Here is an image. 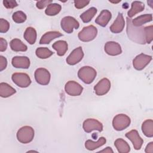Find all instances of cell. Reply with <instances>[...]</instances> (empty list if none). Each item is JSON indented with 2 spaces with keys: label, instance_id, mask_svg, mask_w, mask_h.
I'll return each mask as SVG.
<instances>
[{
  "label": "cell",
  "instance_id": "31",
  "mask_svg": "<svg viewBox=\"0 0 153 153\" xmlns=\"http://www.w3.org/2000/svg\"><path fill=\"white\" fill-rule=\"evenodd\" d=\"M35 53L36 56L40 59H47L53 54V52L46 47L38 48L35 51Z\"/></svg>",
  "mask_w": 153,
  "mask_h": 153
},
{
  "label": "cell",
  "instance_id": "33",
  "mask_svg": "<svg viewBox=\"0 0 153 153\" xmlns=\"http://www.w3.org/2000/svg\"><path fill=\"white\" fill-rule=\"evenodd\" d=\"M146 42L150 44L153 40V26L152 25L144 27Z\"/></svg>",
  "mask_w": 153,
  "mask_h": 153
},
{
  "label": "cell",
  "instance_id": "15",
  "mask_svg": "<svg viewBox=\"0 0 153 153\" xmlns=\"http://www.w3.org/2000/svg\"><path fill=\"white\" fill-rule=\"evenodd\" d=\"M105 51L110 56H117L122 53L120 45L115 41H108L105 45Z\"/></svg>",
  "mask_w": 153,
  "mask_h": 153
},
{
  "label": "cell",
  "instance_id": "13",
  "mask_svg": "<svg viewBox=\"0 0 153 153\" xmlns=\"http://www.w3.org/2000/svg\"><path fill=\"white\" fill-rule=\"evenodd\" d=\"M84 57V53L81 47L74 49L66 58V62L68 65H74L79 63Z\"/></svg>",
  "mask_w": 153,
  "mask_h": 153
},
{
  "label": "cell",
  "instance_id": "20",
  "mask_svg": "<svg viewBox=\"0 0 153 153\" xmlns=\"http://www.w3.org/2000/svg\"><path fill=\"white\" fill-rule=\"evenodd\" d=\"M106 140L104 137H100L98 140L94 142L91 140H87L85 142V147L89 151H93L105 144Z\"/></svg>",
  "mask_w": 153,
  "mask_h": 153
},
{
  "label": "cell",
  "instance_id": "6",
  "mask_svg": "<svg viewBox=\"0 0 153 153\" xmlns=\"http://www.w3.org/2000/svg\"><path fill=\"white\" fill-rule=\"evenodd\" d=\"M60 25L62 29L68 33L73 32V29H78L79 27V22L73 17L66 16L63 17L60 22Z\"/></svg>",
  "mask_w": 153,
  "mask_h": 153
},
{
  "label": "cell",
  "instance_id": "29",
  "mask_svg": "<svg viewBox=\"0 0 153 153\" xmlns=\"http://www.w3.org/2000/svg\"><path fill=\"white\" fill-rule=\"evenodd\" d=\"M97 9L94 7H91L85 12L82 13L80 16V18L84 23H88L91 20L93 17L97 13Z\"/></svg>",
  "mask_w": 153,
  "mask_h": 153
},
{
  "label": "cell",
  "instance_id": "35",
  "mask_svg": "<svg viewBox=\"0 0 153 153\" xmlns=\"http://www.w3.org/2000/svg\"><path fill=\"white\" fill-rule=\"evenodd\" d=\"M90 3L89 1H82V0H76L74 1L75 7L77 9H81L85 6H87Z\"/></svg>",
  "mask_w": 153,
  "mask_h": 153
},
{
  "label": "cell",
  "instance_id": "1",
  "mask_svg": "<svg viewBox=\"0 0 153 153\" xmlns=\"http://www.w3.org/2000/svg\"><path fill=\"white\" fill-rule=\"evenodd\" d=\"M126 32L128 38L137 44H145L146 42L144 27L142 26H134L131 23V20L128 17L126 18Z\"/></svg>",
  "mask_w": 153,
  "mask_h": 153
},
{
  "label": "cell",
  "instance_id": "27",
  "mask_svg": "<svg viewBox=\"0 0 153 153\" xmlns=\"http://www.w3.org/2000/svg\"><path fill=\"white\" fill-rule=\"evenodd\" d=\"M25 40L30 44H33L36 39V30L32 27H28L26 28L23 35Z\"/></svg>",
  "mask_w": 153,
  "mask_h": 153
},
{
  "label": "cell",
  "instance_id": "28",
  "mask_svg": "<svg viewBox=\"0 0 153 153\" xmlns=\"http://www.w3.org/2000/svg\"><path fill=\"white\" fill-rule=\"evenodd\" d=\"M142 131L145 136L148 137H153V121L151 119L145 120L142 125Z\"/></svg>",
  "mask_w": 153,
  "mask_h": 153
},
{
  "label": "cell",
  "instance_id": "23",
  "mask_svg": "<svg viewBox=\"0 0 153 153\" xmlns=\"http://www.w3.org/2000/svg\"><path fill=\"white\" fill-rule=\"evenodd\" d=\"M145 8V5L140 1H134L131 3V7L128 11L127 15L129 17H133L136 14L142 11Z\"/></svg>",
  "mask_w": 153,
  "mask_h": 153
},
{
  "label": "cell",
  "instance_id": "18",
  "mask_svg": "<svg viewBox=\"0 0 153 153\" xmlns=\"http://www.w3.org/2000/svg\"><path fill=\"white\" fill-rule=\"evenodd\" d=\"M111 13L107 10H103L100 12V14L96 19L95 22L97 25L102 27H105L107 25V24L111 20Z\"/></svg>",
  "mask_w": 153,
  "mask_h": 153
},
{
  "label": "cell",
  "instance_id": "32",
  "mask_svg": "<svg viewBox=\"0 0 153 153\" xmlns=\"http://www.w3.org/2000/svg\"><path fill=\"white\" fill-rule=\"evenodd\" d=\"M12 18L14 22L17 23H22L26 21L27 17L25 13L22 11H17L13 13Z\"/></svg>",
  "mask_w": 153,
  "mask_h": 153
},
{
  "label": "cell",
  "instance_id": "40",
  "mask_svg": "<svg viewBox=\"0 0 153 153\" xmlns=\"http://www.w3.org/2000/svg\"><path fill=\"white\" fill-rule=\"evenodd\" d=\"M145 151L146 153H153V142H149L146 145Z\"/></svg>",
  "mask_w": 153,
  "mask_h": 153
},
{
  "label": "cell",
  "instance_id": "12",
  "mask_svg": "<svg viewBox=\"0 0 153 153\" xmlns=\"http://www.w3.org/2000/svg\"><path fill=\"white\" fill-rule=\"evenodd\" d=\"M111 88V82L106 78L100 79L98 83L94 86V90L95 93L98 96H103L106 94Z\"/></svg>",
  "mask_w": 153,
  "mask_h": 153
},
{
  "label": "cell",
  "instance_id": "17",
  "mask_svg": "<svg viewBox=\"0 0 153 153\" xmlns=\"http://www.w3.org/2000/svg\"><path fill=\"white\" fill-rule=\"evenodd\" d=\"M125 26V21L121 13H118L113 24L110 26V30L114 33H118L123 31Z\"/></svg>",
  "mask_w": 153,
  "mask_h": 153
},
{
  "label": "cell",
  "instance_id": "14",
  "mask_svg": "<svg viewBox=\"0 0 153 153\" xmlns=\"http://www.w3.org/2000/svg\"><path fill=\"white\" fill-rule=\"evenodd\" d=\"M126 137L132 142L133 147L136 150H139L141 148L143 140L139 136L136 130H132L127 132L126 134Z\"/></svg>",
  "mask_w": 153,
  "mask_h": 153
},
{
  "label": "cell",
  "instance_id": "24",
  "mask_svg": "<svg viewBox=\"0 0 153 153\" xmlns=\"http://www.w3.org/2000/svg\"><path fill=\"white\" fill-rule=\"evenodd\" d=\"M152 14H145L136 17L131 20V23L134 26H141L145 23L152 21Z\"/></svg>",
  "mask_w": 153,
  "mask_h": 153
},
{
  "label": "cell",
  "instance_id": "38",
  "mask_svg": "<svg viewBox=\"0 0 153 153\" xmlns=\"http://www.w3.org/2000/svg\"><path fill=\"white\" fill-rule=\"evenodd\" d=\"M7 65V60L5 57L2 56H0V71L5 69Z\"/></svg>",
  "mask_w": 153,
  "mask_h": 153
},
{
  "label": "cell",
  "instance_id": "2",
  "mask_svg": "<svg viewBox=\"0 0 153 153\" xmlns=\"http://www.w3.org/2000/svg\"><path fill=\"white\" fill-rule=\"evenodd\" d=\"M97 75L96 71L92 67L85 66L80 68L78 72V78L85 84L91 83Z\"/></svg>",
  "mask_w": 153,
  "mask_h": 153
},
{
  "label": "cell",
  "instance_id": "25",
  "mask_svg": "<svg viewBox=\"0 0 153 153\" xmlns=\"http://www.w3.org/2000/svg\"><path fill=\"white\" fill-rule=\"evenodd\" d=\"M114 145L120 153H127L130 151V147L128 143L121 138L116 139Z\"/></svg>",
  "mask_w": 153,
  "mask_h": 153
},
{
  "label": "cell",
  "instance_id": "22",
  "mask_svg": "<svg viewBox=\"0 0 153 153\" xmlns=\"http://www.w3.org/2000/svg\"><path fill=\"white\" fill-rule=\"evenodd\" d=\"M16 92V90L7 83L1 82L0 84V96L2 97H10Z\"/></svg>",
  "mask_w": 153,
  "mask_h": 153
},
{
  "label": "cell",
  "instance_id": "41",
  "mask_svg": "<svg viewBox=\"0 0 153 153\" xmlns=\"http://www.w3.org/2000/svg\"><path fill=\"white\" fill-rule=\"evenodd\" d=\"M99 152H108V153H109V152H113V151H112V149H111V147H106L105 149H103V150H102V151H100Z\"/></svg>",
  "mask_w": 153,
  "mask_h": 153
},
{
  "label": "cell",
  "instance_id": "3",
  "mask_svg": "<svg viewBox=\"0 0 153 153\" xmlns=\"http://www.w3.org/2000/svg\"><path fill=\"white\" fill-rule=\"evenodd\" d=\"M17 140L22 143H28L32 141L34 137V130L30 126L21 127L17 133Z\"/></svg>",
  "mask_w": 153,
  "mask_h": 153
},
{
  "label": "cell",
  "instance_id": "37",
  "mask_svg": "<svg viewBox=\"0 0 153 153\" xmlns=\"http://www.w3.org/2000/svg\"><path fill=\"white\" fill-rule=\"evenodd\" d=\"M52 3V1L51 0H46V1H38L36 4V6L39 9H43L46 6H48L49 4Z\"/></svg>",
  "mask_w": 153,
  "mask_h": 153
},
{
  "label": "cell",
  "instance_id": "10",
  "mask_svg": "<svg viewBox=\"0 0 153 153\" xmlns=\"http://www.w3.org/2000/svg\"><path fill=\"white\" fill-rule=\"evenodd\" d=\"M82 127L86 133H90L93 130L102 131L103 130L102 124L98 120L94 118H88L85 120L83 123Z\"/></svg>",
  "mask_w": 153,
  "mask_h": 153
},
{
  "label": "cell",
  "instance_id": "26",
  "mask_svg": "<svg viewBox=\"0 0 153 153\" xmlns=\"http://www.w3.org/2000/svg\"><path fill=\"white\" fill-rule=\"evenodd\" d=\"M10 48L14 51H26L27 49V46L19 39L14 38L10 42Z\"/></svg>",
  "mask_w": 153,
  "mask_h": 153
},
{
  "label": "cell",
  "instance_id": "39",
  "mask_svg": "<svg viewBox=\"0 0 153 153\" xmlns=\"http://www.w3.org/2000/svg\"><path fill=\"white\" fill-rule=\"evenodd\" d=\"M7 47V41L2 38H0V51L2 52L6 50Z\"/></svg>",
  "mask_w": 153,
  "mask_h": 153
},
{
  "label": "cell",
  "instance_id": "11",
  "mask_svg": "<svg viewBox=\"0 0 153 153\" xmlns=\"http://www.w3.org/2000/svg\"><path fill=\"white\" fill-rule=\"evenodd\" d=\"M66 93L72 96H79L83 90L82 87L74 81H69L65 86Z\"/></svg>",
  "mask_w": 153,
  "mask_h": 153
},
{
  "label": "cell",
  "instance_id": "7",
  "mask_svg": "<svg viewBox=\"0 0 153 153\" xmlns=\"http://www.w3.org/2000/svg\"><path fill=\"white\" fill-rule=\"evenodd\" d=\"M34 76L36 82L41 85H45L50 82L51 75L49 71L45 68H39L36 69Z\"/></svg>",
  "mask_w": 153,
  "mask_h": 153
},
{
  "label": "cell",
  "instance_id": "34",
  "mask_svg": "<svg viewBox=\"0 0 153 153\" xmlns=\"http://www.w3.org/2000/svg\"><path fill=\"white\" fill-rule=\"evenodd\" d=\"M10 28V23L8 22L4 19H0V32L5 33Z\"/></svg>",
  "mask_w": 153,
  "mask_h": 153
},
{
  "label": "cell",
  "instance_id": "36",
  "mask_svg": "<svg viewBox=\"0 0 153 153\" xmlns=\"http://www.w3.org/2000/svg\"><path fill=\"white\" fill-rule=\"evenodd\" d=\"M3 4L4 5V7L8 9H11V8H13L16 7H17L18 5L17 3L16 2V1H7V0H4L3 1Z\"/></svg>",
  "mask_w": 153,
  "mask_h": 153
},
{
  "label": "cell",
  "instance_id": "4",
  "mask_svg": "<svg viewBox=\"0 0 153 153\" xmlns=\"http://www.w3.org/2000/svg\"><path fill=\"white\" fill-rule=\"evenodd\" d=\"M97 29L93 25L84 27L78 33V36L79 40L83 42H89L93 40L97 36Z\"/></svg>",
  "mask_w": 153,
  "mask_h": 153
},
{
  "label": "cell",
  "instance_id": "30",
  "mask_svg": "<svg viewBox=\"0 0 153 153\" xmlns=\"http://www.w3.org/2000/svg\"><path fill=\"white\" fill-rule=\"evenodd\" d=\"M61 8L62 7L59 4L51 3L47 6L46 10H45V13L47 16H56L60 11Z\"/></svg>",
  "mask_w": 153,
  "mask_h": 153
},
{
  "label": "cell",
  "instance_id": "8",
  "mask_svg": "<svg viewBox=\"0 0 153 153\" xmlns=\"http://www.w3.org/2000/svg\"><path fill=\"white\" fill-rule=\"evenodd\" d=\"M11 79L14 83L21 88L27 87L31 83L29 76L25 73H14L12 75Z\"/></svg>",
  "mask_w": 153,
  "mask_h": 153
},
{
  "label": "cell",
  "instance_id": "19",
  "mask_svg": "<svg viewBox=\"0 0 153 153\" xmlns=\"http://www.w3.org/2000/svg\"><path fill=\"white\" fill-rule=\"evenodd\" d=\"M62 33H61L59 31H49L44 33L40 41H39V44H49L53 39L59 38L61 36H62Z\"/></svg>",
  "mask_w": 153,
  "mask_h": 153
},
{
  "label": "cell",
  "instance_id": "16",
  "mask_svg": "<svg viewBox=\"0 0 153 153\" xmlns=\"http://www.w3.org/2000/svg\"><path fill=\"white\" fill-rule=\"evenodd\" d=\"M12 65L16 68L27 69L30 66V60L26 56H15L12 59Z\"/></svg>",
  "mask_w": 153,
  "mask_h": 153
},
{
  "label": "cell",
  "instance_id": "21",
  "mask_svg": "<svg viewBox=\"0 0 153 153\" xmlns=\"http://www.w3.org/2000/svg\"><path fill=\"white\" fill-rule=\"evenodd\" d=\"M52 47L57 51V54L59 56H63L65 54L68 50V43L65 41L59 40L55 42Z\"/></svg>",
  "mask_w": 153,
  "mask_h": 153
},
{
  "label": "cell",
  "instance_id": "5",
  "mask_svg": "<svg viewBox=\"0 0 153 153\" xmlns=\"http://www.w3.org/2000/svg\"><path fill=\"white\" fill-rule=\"evenodd\" d=\"M131 123L130 118L124 114H118L112 120V126L117 131H121L128 127Z\"/></svg>",
  "mask_w": 153,
  "mask_h": 153
},
{
  "label": "cell",
  "instance_id": "9",
  "mask_svg": "<svg viewBox=\"0 0 153 153\" xmlns=\"http://www.w3.org/2000/svg\"><path fill=\"white\" fill-rule=\"evenodd\" d=\"M152 60V56L145 54L143 53H141L133 59V66L134 69L138 71L142 70L144 69L147 65L149 63V62Z\"/></svg>",
  "mask_w": 153,
  "mask_h": 153
}]
</instances>
